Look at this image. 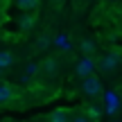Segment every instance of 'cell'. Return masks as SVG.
Listing matches in <instances>:
<instances>
[{"label": "cell", "instance_id": "7a4b0ae2", "mask_svg": "<svg viewBox=\"0 0 122 122\" xmlns=\"http://www.w3.org/2000/svg\"><path fill=\"white\" fill-rule=\"evenodd\" d=\"M97 68V61L91 57V54H84L81 59H79L77 68H75V72H77V77H88V75H93Z\"/></svg>", "mask_w": 122, "mask_h": 122}, {"label": "cell", "instance_id": "30bf717a", "mask_svg": "<svg viewBox=\"0 0 122 122\" xmlns=\"http://www.w3.org/2000/svg\"><path fill=\"white\" fill-rule=\"evenodd\" d=\"M81 52L93 57V52H95V43H93L91 39H84V41H81Z\"/></svg>", "mask_w": 122, "mask_h": 122}, {"label": "cell", "instance_id": "52a82bcc", "mask_svg": "<svg viewBox=\"0 0 122 122\" xmlns=\"http://www.w3.org/2000/svg\"><path fill=\"white\" fill-rule=\"evenodd\" d=\"M9 66H14V54L9 50H0V70L9 68Z\"/></svg>", "mask_w": 122, "mask_h": 122}, {"label": "cell", "instance_id": "9c48e42d", "mask_svg": "<svg viewBox=\"0 0 122 122\" xmlns=\"http://www.w3.org/2000/svg\"><path fill=\"white\" fill-rule=\"evenodd\" d=\"M34 20H36V18H34V14H32V11H27V14H25V16H23L18 23H20V27H23V30H30V27L34 25Z\"/></svg>", "mask_w": 122, "mask_h": 122}, {"label": "cell", "instance_id": "3957f363", "mask_svg": "<svg viewBox=\"0 0 122 122\" xmlns=\"http://www.w3.org/2000/svg\"><path fill=\"white\" fill-rule=\"evenodd\" d=\"M120 66V52H106L104 57L97 61V68L102 70V72H111V70H115Z\"/></svg>", "mask_w": 122, "mask_h": 122}, {"label": "cell", "instance_id": "6da1fadb", "mask_svg": "<svg viewBox=\"0 0 122 122\" xmlns=\"http://www.w3.org/2000/svg\"><path fill=\"white\" fill-rule=\"evenodd\" d=\"M81 79H84V81H81V93H84V95H88V97L102 95V81H100V77L88 75V77H81Z\"/></svg>", "mask_w": 122, "mask_h": 122}, {"label": "cell", "instance_id": "9a60e30c", "mask_svg": "<svg viewBox=\"0 0 122 122\" xmlns=\"http://www.w3.org/2000/svg\"><path fill=\"white\" fill-rule=\"evenodd\" d=\"M54 43L61 45V48H66V45H68V43H66V36H57V41H54Z\"/></svg>", "mask_w": 122, "mask_h": 122}, {"label": "cell", "instance_id": "8992f818", "mask_svg": "<svg viewBox=\"0 0 122 122\" xmlns=\"http://www.w3.org/2000/svg\"><path fill=\"white\" fill-rule=\"evenodd\" d=\"M14 100V88L9 84H0V104H7Z\"/></svg>", "mask_w": 122, "mask_h": 122}, {"label": "cell", "instance_id": "5b68a950", "mask_svg": "<svg viewBox=\"0 0 122 122\" xmlns=\"http://www.w3.org/2000/svg\"><path fill=\"white\" fill-rule=\"evenodd\" d=\"M41 70H43V72H48V75H54V72L59 70V61L54 59V57L43 59V63H41Z\"/></svg>", "mask_w": 122, "mask_h": 122}, {"label": "cell", "instance_id": "4fadbf2b", "mask_svg": "<svg viewBox=\"0 0 122 122\" xmlns=\"http://www.w3.org/2000/svg\"><path fill=\"white\" fill-rule=\"evenodd\" d=\"M39 72V66L36 63H27L25 66V77H32V75H36Z\"/></svg>", "mask_w": 122, "mask_h": 122}, {"label": "cell", "instance_id": "2e32d148", "mask_svg": "<svg viewBox=\"0 0 122 122\" xmlns=\"http://www.w3.org/2000/svg\"><path fill=\"white\" fill-rule=\"evenodd\" d=\"M52 2H57V5H59V2H63V0H52Z\"/></svg>", "mask_w": 122, "mask_h": 122}, {"label": "cell", "instance_id": "7c38bea8", "mask_svg": "<svg viewBox=\"0 0 122 122\" xmlns=\"http://www.w3.org/2000/svg\"><path fill=\"white\" fill-rule=\"evenodd\" d=\"M50 43H52L50 34H43V36H39V43H36V48H39V50H45V48H48Z\"/></svg>", "mask_w": 122, "mask_h": 122}, {"label": "cell", "instance_id": "8fae6325", "mask_svg": "<svg viewBox=\"0 0 122 122\" xmlns=\"http://www.w3.org/2000/svg\"><path fill=\"white\" fill-rule=\"evenodd\" d=\"M86 118H91V120H97V118H100V115H102V109H100V106H88V109H86Z\"/></svg>", "mask_w": 122, "mask_h": 122}, {"label": "cell", "instance_id": "5bb4252c", "mask_svg": "<svg viewBox=\"0 0 122 122\" xmlns=\"http://www.w3.org/2000/svg\"><path fill=\"white\" fill-rule=\"evenodd\" d=\"M72 122H93V120L86 118V115H77V118H72Z\"/></svg>", "mask_w": 122, "mask_h": 122}, {"label": "cell", "instance_id": "277c9868", "mask_svg": "<svg viewBox=\"0 0 122 122\" xmlns=\"http://www.w3.org/2000/svg\"><path fill=\"white\" fill-rule=\"evenodd\" d=\"M14 5H16L20 11H32V14L39 9V0H14Z\"/></svg>", "mask_w": 122, "mask_h": 122}, {"label": "cell", "instance_id": "ba28073f", "mask_svg": "<svg viewBox=\"0 0 122 122\" xmlns=\"http://www.w3.org/2000/svg\"><path fill=\"white\" fill-rule=\"evenodd\" d=\"M48 122H68V111H63V109L52 111L50 118H48Z\"/></svg>", "mask_w": 122, "mask_h": 122}]
</instances>
